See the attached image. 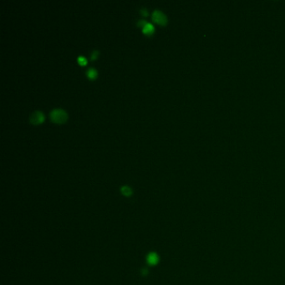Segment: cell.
Masks as SVG:
<instances>
[{
  "mask_svg": "<svg viewBox=\"0 0 285 285\" xmlns=\"http://www.w3.org/2000/svg\"><path fill=\"white\" fill-rule=\"evenodd\" d=\"M49 117H50L51 121L53 122L61 124V123H64V122L66 121L68 115L64 110L54 109L53 110H51V112L49 113Z\"/></svg>",
  "mask_w": 285,
  "mask_h": 285,
  "instance_id": "1",
  "label": "cell"
},
{
  "mask_svg": "<svg viewBox=\"0 0 285 285\" xmlns=\"http://www.w3.org/2000/svg\"><path fill=\"white\" fill-rule=\"evenodd\" d=\"M152 19H153V21L157 23L158 25H166L167 23L166 16L161 11H160L158 9L154 10L152 13Z\"/></svg>",
  "mask_w": 285,
  "mask_h": 285,
  "instance_id": "2",
  "label": "cell"
},
{
  "mask_svg": "<svg viewBox=\"0 0 285 285\" xmlns=\"http://www.w3.org/2000/svg\"><path fill=\"white\" fill-rule=\"evenodd\" d=\"M29 121L34 125H39L44 121V115L42 111L36 110V111H34V112H33L31 114L30 117H29Z\"/></svg>",
  "mask_w": 285,
  "mask_h": 285,
  "instance_id": "3",
  "label": "cell"
},
{
  "mask_svg": "<svg viewBox=\"0 0 285 285\" xmlns=\"http://www.w3.org/2000/svg\"><path fill=\"white\" fill-rule=\"evenodd\" d=\"M147 262L151 265H155L158 262V256L155 253H151L147 257Z\"/></svg>",
  "mask_w": 285,
  "mask_h": 285,
  "instance_id": "4",
  "label": "cell"
},
{
  "mask_svg": "<svg viewBox=\"0 0 285 285\" xmlns=\"http://www.w3.org/2000/svg\"><path fill=\"white\" fill-rule=\"evenodd\" d=\"M155 29H154V26L150 24V23H147L144 28H142V32L145 34H152V33L154 32Z\"/></svg>",
  "mask_w": 285,
  "mask_h": 285,
  "instance_id": "5",
  "label": "cell"
},
{
  "mask_svg": "<svg viewBox=\"0 0 285 285\" xmlns=\"http://www.w3.org/2000/svg\"><path fill=\"white\" fill-rule=\"evenodd\" d=\"M87 76L90 78L91 79H95L97 77V71L96 69H95L94 68H90L88 70H87Z\"/></svg>",
  "mask_w": 285,
  "mask_h": 285,
  "instance_id": "6",
  "label": "cell"
},
{
  "mask_svg": "<svg viewBox=\"0 0 285 285\" xmlns=\"http://www.w3.org/2000/svg\"><path fill=\"white\" fill-rule=\"evenodd\" d=\"M121 191L122 194L124 195V196H126V197H129V196H131V195L132 194V190L129 187H127V186L122 187Z\"/></svg>",
  "mask_w": 285,
  "mask_h": 285,
  "instance_id": "7",
  "label": "cell"
},
{
  "mask_svg": "<svg viewBox=\"0 0 285 285\" xmlns=\"http://www.w3.org/2000/svg\"><path fill=\"white\" fill-rule=\"evenodd\" d=\"M77 60H78V63H79L80 65H83L84 66V65H87V60L85 59V57H83V56H79L78 59H77Z\"/></svg>",
  "mask_w": 285,
  "mask_h": 285,
  "instance_id": "8",
  "label": "cell"
},
{
  "mask_svg": "<svg viewBox=\"0 0 285 285\" xmlns=\"http://www.w3.org/2000/svg\"><path fill=\"white\" fill-rule=\"evenodd\" d=\"M98 55H99V51H98V50H94V51L91 53V59L92 60H95L98 58Z\"/></svg>",
  "mask_w": 285,
  "mask_h": 285,
  "instance_id": "9",
  "label": "cell"
},
{
  "mask_svg": "<svg viewBox=\"0 0 285 285\" xmlns=\"http://www.w3.org/2000/svg\"><path fill=\"white\" fill-rule=\"evenodd\" d=\"M146 24H147V22H146V20H144V19H140V20L137 21V23H136V25H137L138 27H142V28H144V26Z\"/></svg>",
  "mask_w": 285,
  "mask_h": 285,
  "instance_id": "10",
  "label": "cell"
},
{
  "mask_svg": "<svg viewBox=\"0 0 285 285\" xmlns=\"http://www.w3.org/2000/svg\"><path fill=\"white\" fill-rule=\"evenodd\" d=\"M140 13H141L143 16H147V15H148V11H147V9H146V8H142L140 10Z\"/></svg>",
  "mask_w": 285,
  "mask_h": 285,
  "instance_id": "11",
  "label": "cell"
},
{
  "mask_svg": "<svg viewBox=\"0 0 285 285\" xmlns=\"http://www.w3.org/2000/svg\"><path fill=\"white\" fill-rule=\"evenodd\" d=\"M141 273H142L143 275H146V274H147V273H148V270H147V269H146V268H143V269L141 270Z\"/></svg>",
  "mask_w": 285,
  "mask_h": 285,
  "instance_id": "12",
  "label": "cell"
}]
</instances>
